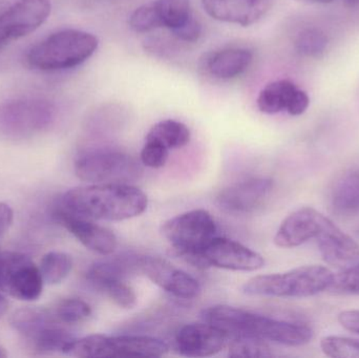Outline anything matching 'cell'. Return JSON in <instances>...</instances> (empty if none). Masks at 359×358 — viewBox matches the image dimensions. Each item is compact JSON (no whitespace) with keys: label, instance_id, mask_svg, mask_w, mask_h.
Instances as JSON below:
<instances>
[{"label":"cell","instance_id":"6da1fadb","mask_svg":"<svg viewBox=\"0 0 359 358\" xmlns=\"http://www.w3.org/2000/svg\"><path fill=\"white\" fill-rule=\"evenodd\" d=\"M147 193L133 184H92L63 193L54 210L92 221H124L144 214Z\"/></svg>","mask_w":359,"mask_h":358},{"label":"cell","instance_id":"7a4b0ae2","mask_svg":"<svg viewBox=\"0 0 359 358\" xmlns=\"http://www.w3.org/2000/svg\"><path fill=\"white\" fill-rule=\"evenodd\" d=\"M201 317L203 322L221 328L230 336H255L284 346H303L311 342L314 336L313 330L306 324L273 319L228 305L208 307L202 311Z\"/></svg>","mask_w":359,"mask_h":358},{"label":"cell","instance_id":"3957f363","mask_svg":"<svg viewBox=\"0 0 359 358\" xmlns=\"http://www.w3.org/2000/svg\"><path fill=\"white\" fill-rule=\"evenodd\" d=\"M334 273L320 265L302 266L273 275H259L247 281L243 294L266 298H302L330 289Z\"/></svg>","mask_w":359,"mask_h":358},{"label":"cell","instance_id":"277c9868","mask_svg":"<svg viewBox=\"0 0 359 358\" xmlns=\"http://www.w3.org/2000/svg\"><path fill=\"white\" fill-rule=\"evenodd\" d=\"M94 34L80 29L56 32L34 46L27 55L29 67L53 71L73 69L86 62L98 48Z\"/></svg>","mask_w":359,"mask_h":358},{"label":"cell","instance_id":"5b68a950","mask_svg":"<svg viewBox=\"0 0 359 358\" xmlns=\"http://www.w3.org/2000/svg\"><path fill=\"white\" fill-rule=\"evenodd\" d=\"M161 233L172 256L201 268L200 252L217 237V225L207 210L194 209L164 222Z\"/></svg>","mask_w":359,"mask_h":358},{"label":"cell","instance_id":"8992f818","mask_svg":"<svg viewBox=\"0 0 359 358\" xmlns=\"http://www.w3.org/2000/svg\"><path fill=\"white\" fill-rule=\"evenodd\" d=\"M57 117L56 105L43 97L25 96L0 103V135L23 140L48 130Z\"/></svg>","mask_w":359,"mask_h":358},{"label":"cell","instance_id":"52a82bcc","mask_svg":"<svg viewBox=\"0 0 359 358\" xmlns=\"http://www.w3.org/2000/svg\"><path fill=\"white\" fill-rule=\"evenodd\" d=\"M170 347L164 340L149 336H107L93 334L75 338L65 354L75 357H161Z\"/></svg>","mask_w":359,"mask_h":358},{"label":"cell","instance_id":"ba28073f","mask_svg":"<svg viewBox=\"0 0 359 358\" xmlns=\"http://www.w3.org/2000/svg\"><path fill=\"white\" fill-rule=\"evenodd\" d=\"M76 176L93 184H132L143 174L141 164L128 153L115 149L86 151L75 162Z\"/></svg>","mask_w":359,"mask_h":358},{"label":"cell","instance_id":"9c48e42d","mask_svg":"<svg viewBox=\"0 0 359 358\" xmlns=\"http://www.w3.org/2000/svg\"><path fill=\"white\" fill-rule=\"evenodd\" d=\"M43 277L29 256L0 252V290L17 300L33 302L42 294Z\"/></svg>","mask_w":359,"mask_h":358},{"label":"cell","instance_id":"30bf717a","mask_svg":"<svg viewBox=\"0 0 359 358\" xmlns=\"http://www.w3.org/2000/svg\"><path fill=\"white\" fill-rule=\"evenodd\" d=\"M202 268L217 267L233 271H257L265 260L259 252L226 237H215L200 252Z\"/></svg>","mask_w":359,"mask_h":358},{"label":"cell","instance_id":"8fae6325","mask_svg":"<svg viewBox=\"0 0 359 358\" xmlns=\"http://www.w3.org/2000/svg\"><path fill=\"white\" fill-rule=\"evenodd\" d=\"M50 0H18L0 15V50L33 33L50 14Z\"/></svg>","mask_w":359,"mask_h":358},{"label":"cell","instance_id":"7c38bea8","mask_svg":"<svg viewBox=\"0 0 359 358\" xmlns=\"http://www.w3.org/2000/svg\"><path fill=\"white\" fill-rule=\"evenodd\" d=\"M139 275L181 300H194L201 294L198 282L172 263L157 256H139Z\"/></svg>","mask_w":359,"mask_h":358},{"label":"cell","instance_id":"4fadbf2b","mask_svg":"<svg viewBox=\"0 0 359 358\" xmlns=\"http://www.w3.org/2000/svg\"><path fill=\"white\" fill-rule=\"evenodd\" d=\"M230 336L212 324H188L177 332L175 346L186 357H209L227 348Z\"/></svg>","mask_w":359,"mask_h":358},{"label":"cell","instance_id":"5bb4252c","mask_svg":"<svg viewBox=\"0 0 359 358\" xmlns=\"http://www.w3.org/2000/svg\"><path fill=\"white\" fill-rule=\"evenodd\" d=\"M273 189L269 178H250L225 187L217 197V204L229 214H250L265 204Z\"/></svg>","mask_w":359,"mask_h":358},{"label":"cell","instance_id":"9a60e30c","mask_svg":"<svg viewBox=\"0 0 359 358\" xmlns=\"http://www.w3.org/2000/svg\"><path fill=\"white\" fill-rule=\"evenodd\" d=\"M329 218L312 207H303L289 214L274 235V244L280 248H294L316 239Z\"/></svg>","mask_w":359,"mask_h":358},{"label":"cell","instance_id":"2e32d148","mask_svg":"<svg viewBox=\"0 0 359 358\" xmlns=\"http://www.w3.org/2000/svg\"><path fill=\"white\" fill-rule=\"evenodd\" d=\"M205 12L215 20L241 27L255 25L263 18L273 0H201Z\"/></svg>","mask_w":359,"mask_h":358},{"label":"cell","instance_id":"e0dca14e","mask_svg":"<svg viewBox=\"0 0 359 358\" xmlns=\"http://www.w3.org/2000/svg\"><path fill=\"white\" fill-rule=\"evenodd\" d=\"M54 216L63 227L90 252L101 256H111L115 252L118 240L111 229L96 224L94 221L88 219L72 216L58 210H54Z\"/></svg>","mask_w":359,"mask_h":358},{"label":"cell","instance_id":"ac0fdd59","mask_svg":"<svg viewBox=\"0 0 359 358\" xmlns=\"http://www.w3.org/2000/svg\"><path fill=\"white\" fill-rule=\"evenodd\" d=\"M318 249L328 264L339 268L351 266L359 256L358 244L329 219L316 237Z\"/></svg>","mask_w":359,"mask_h":358},{"label":"cell","instance_id":"d6986e66","mask_svg":"<svg viewBox=\"0 0 359 358\" xmlns=\"http://www.w3.org/2000/svg\"><path fill=\"white\" fill-rule=\"evenodd\" d=\"M253 61V53L245 48H227L205 55L202 69L215 79L230 80L244 74Z\"/></svg>","mask_w":359,"mask_h":358},{"label":"cell","instance_id":"ffe728a7","mask_svg":"<svg viewBox=\"0 0 359 358\" xmlns=\"http://www.w3.org/2000/svg\"><path fill=\"white\" fill-rule=\"evenodd\" d=\"M138 260L139 256L136 254H126L95 263L86 271V281L99 291L109 282L126 280L130 275H139Z\"/></svg>","mask_w":359,"mask_h":358},{"label":"cell","instance_id":"44dd1931","mask_svg":"<svg viewBox=\"0 0 359 358\" xmlns=\"http://www.w3.org/2000/svg\"><path fill=\"white\" fill-rule=\"evenodd\" d=\"M75 336L62 327L58 322H52L40 328L27 338H23L27 348L36 354L65 353L67 347L75 340Z\"/></svg>","mask_w":359,"mask_h":358},{"label":"cell","instance_id":"7402d4cb","mask_svg":"<svg viewBox=\"0 0 359 358\" xmlns=\"http://www.w3.org/2000/svg\"><path fill=\"white\" fill-rule=\"evenodd\" d=\"M297 88L288 79L276 80L268 83L259 92L257 104L262 113L276 115L288 111L297 94Z\"/></svg>","mask_w":359,"mask_h":358},{"label":"cell","instance_id":"603a6c76","mask_svg":"<svg viewBox=\"0 0 359 358\" xmlns=\"http://www.w3.org/2000/svg\"><path fill=\"white\" fill-rule=\"evenodd\" d=\"M160 29L165 27L172 34L194 20L190 0H154Z\"/></svg>","mask_w":359,"mask_h":358},{"label":"cell","instance_id":"cb8c5ba5","mask_svg":"<svg viewBox=\"0 0 359 358\" xmlns=\"http://www.w3.org/2000/svg\"><path fill=\"white\" fill-rule=\"evenodd\" d=\"M331 203L339 214H358L359 170L346 174L335 183L331 193Z\"/></svg>","mask_w":359,"mask_h":358},{"label":"cell","instance_id":"d4e9b609","mask_svg":"<svg viewBox=\"0 0 359 358\" xmlns=\"http://www.w3.org/2000/svg\"><path fill=\"white\" fill-rule=\"evenodd\" d=\"M190 130L187 125L177 120H163L158 122L147 132V139L156 140L168 149L186 146L190 141Z\"/></svg>","mask_w":359,"mask_h":358},{"label":"cell","instance_id":"484cf974","mask_svg":"<svg viewBox=\"0 0 359 358\" xmlns=\"http://www.w3.org/2000/svg\"><path fill=\"white\" fill-rule=\"evenodd\" d=\"M57 322L52 310L42 308H22L14 312L11 317V325L15 331L25 338L43 326Z\"/></svg>","mask_w":359,"mask_h":358},{"label":"cell","instance_id":"4316f807","mask_svg":"<svg viewBox=\"0 0 359 358\" xmlns=\"http://www.w3.org/2000/svg\"><path fill=\"white\" fill-rule=\"evenodd\" d=\"M73 264V258L69 254L50 252L42 258L39 268L46 284L57 285L69 277Z\"/></svg>","mask_w":359,"mask_h":358},{"label":"cell","instance_id":"83f0119b","mask_svg":"<svg viewBox=\"0 0 359 358\" xmlns=\"http://www.w3.org/2000/svg\"><path fill=\"white\" fill-rule=\"evenodd\" d=\"M228 357H273L271 348L266 340L255 336H230L228 343Z\"/></svg>","mask_w":359,"mask_h":358},{"label":"cell","instance_id":"f1b7e54d","mask_svg":"<svg viewBox=\"0 0 359 358\" xmlns=\"http://www.w3.org/2000/svg\"><path fill=\"white\" fill-rule=\"evenodd\" d=\"M295 50L302 56L322 58L329 46V38L318 27H308L297 34L294 41Z\"/></svg>","mask_w":359,"mask_h":358},{"label":"cell","instance_id":"f546056e","mask_svg":"<svg viewBox=\"0 0 359 358\" xmlns=\"http://www.w3.org/2000/svg\"><path fill=\"white\" fill-rule=\"evenodd\" d=\"M55 319L61 325H76L83 323L92 315V308L80 298H65L53 309Z\"/></svg>","mask_w":359,"mask_h":358},{"label":"cell","instance_id":"4dcf8cb0","mask_svg":"<svg viewBox=\"0 0 359 358\" xmlns=\"http://www.w3.org/2000/svg\"><path fill=\"white\" fill-rule=\"evenodd\" d=\"M99 291L104 294L119 308L128 310L136 306V292L126 280L109 282Z\"/></svg>","mask_w":359,"mask_h":358},{"label":"cell","instance_id":"1f68e13d","mask_svg":"<svg viewBox=\"0 0 359 358\" xmlns=\"http://www.w3.org/2000/svg\"><path fill=\"white\" fill-rule=\"evenodd\" d=\"M323 352L333 358H359V342L343 336H326L320 340Z\"/></svg>","mask_w":359,"mask_h":358},{"label":"cell","instance_id":"d6a6232c","mask_svg":"<svg viewBox=\"0 0 359 358\" xmlns=\"http://www.w3.org/2000/svg\"><path fill=\"white\" fill-rule=\"evenodd\" d=\"M128 25L136 33H147L160 29L154 2H149L136 8L130 16Z\"/></svg>","mask_w":359,"mask_h":358},{"label":"cell","instance_id":"836d02e7","mask_svg":"<svg viewBox=\"0 0 359 358\" xmlns=\"http://www.w3.org/2000/svg\"><path fill=\"white\" fill-rule=\"evenodd\" d=\"M168 156H170V149L165 145L158 141L147 139V142L140 153L141 163L147 167L158 170L165 165Z\"/></svg>","mask_w":359,"mask_h":358},{"label":"cell","instance_id":"e575fe53","mask_svg":"<svg viewBox=\"0 0 359 358\" xmlns=\"http://www.w3.org/2000/svg\"><path fill=\"white\" fill-rule=\"evenodd\" d=\"M330 290L339 294L359 296V264L348 267L343 273L334 275Z\"/></svg>","mask_w":359,"mask_h":358},{"label":"cell","instance_id":"d590c367","mask_svg":"<svg viewBox=\"0 0 359 358\" xmlns=\"http://www.w3.org/2000/svg\"><path fill=\"white\" fill-rule=\"evenodd\" d=\"M201 34H202V25H201L200 21L198 19L194 18L187 25L182 27L181 29H179L178 32L172 34V35L177 39L181 40V41L196 42L201 37Z\"/></svg>","mask_w":359,"mask_h":358},{"label":"cell","instance_id":"8d00e7d4","mask_svg":"<svg viewBox=\"0 0 359 358\" xmlns=\"http://www.w3.org/2000/svg\"><path fill=\"white\" fill-rule=\"evenodd\" d=\"M339 322L346 330L359 336V310H347L339 313Z\"/></svg>","mask_w":359,"mask_h":358},{"label":"cell","instance_id":"74e56055","mask_svg":"<svg viewBox=\"0 0 359 358\" xmlns=\"http://www.w3.org/2000/svg\"><path fill=\"white\" fill-rule=\"evenodd\" d=\"M14 212L8 204L0 202V240L8 233L12 226Z\"/></svg>","mask_w":359,"mask_h":358},{"label":"cell","instance_id":"f35d334b","mask_svg":"<svg viewBox=\"0 0 359 358\" xmlns=\"http://www.w3.org/2000/svg\"><path fill=\"white\" fill-rule=\"evenodd\" d=\"M8 301L6 300L4 296L0 294V317L6 312L8 310Z\"/></svg>","mask_w":359,"mask_h":358},{"label":"cell","instance_id":"ab89813d","mask_svg":"<svg viewBox=\"0 0 359 358\" xmlns=\"http://www.w3.org/2000/svg\"><path fill=\"white\" fill-rule=\"evenodd\" d=\"M299 1L308 2V4H330L333 0H299Z\"/></svg>","mask_w":359,"mask_h":358},{"label":"cell","instance_id":"60d3db41","mask_svg":"<svg viewBox=\"0 0 359 358\" xmlns=\"http://www.w3.org/2000/svg\"><path fill=\"white\" fill-rule=\"evenodd\" d=\"M6 357V353H4V351L2 350L1 348H0V358Z\"/></svg>","mask_w":359,"mask_h":358}]
</instances>
